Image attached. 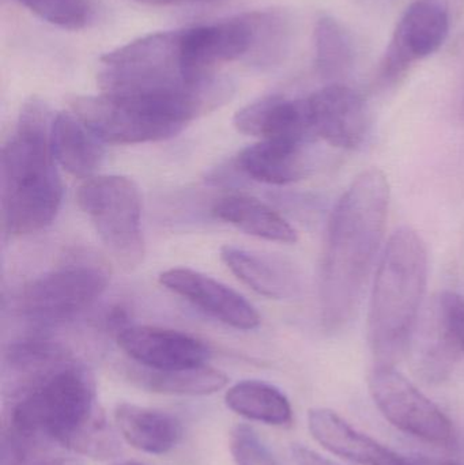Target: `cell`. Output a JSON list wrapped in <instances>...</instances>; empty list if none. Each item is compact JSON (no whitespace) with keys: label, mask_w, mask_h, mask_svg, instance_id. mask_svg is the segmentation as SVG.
Listing matches in <instances>:
<instances>
[{"label":"cell","mask_w":464,"mask_h":465,"mask_svg":"<svg viewBox=\"0 0 464 465\" xmlns=\"http://www.w3.org/2000/svg\"><path fill=\"white\" fill-rule=\"evenodd\" d=\"M389 206V180L372 168L350 183L332 210L321 272V322L329 332L345 330L359 311Z\"/></svg>","instance_id":"cell-1"},{"label":"cell","mask_w":464,"mask_h":465,"mask_svg":"<svg viewBox=\"0 0 464 465\" xmlns=\"http://www.w3.org/2000/svg\"><path fill=\"white\" fill-rule=\"evenodd\" d=\"M54 117L43 100L25 103L2 149V223L8 234L41 231L62 206L63 183L51 147Z\"/></svg>","instance_id":"cell-2"},{"label":"cell","mask_w":464,"mask_h":465,"mask_svg":"<svg viewBox=\"0 0 464 465\" xmlns=\"http://www.w3.org/2000/svg\"><path fill=\"white\" fill-rule=\"evenodd\" d=\"M427 284V246L403 226L387 242L370 295L368 343L376 366L394 368L410 349Z\"/></svg>","instance_id":"cell-3"},{"label":"cell","mask_w":464,"mask_h":465,"mask_svg":"<svg viewBox=\"0 0 464 465\" xmlns=\"http://www.w3.org/2000/svg\"><path fill=\"white\" fill-rule=\"evenodd\" d=\"M16 396L8 430L26 442L45 437L70 448L104 411L97 404L92 371L74 361L49 371Z\"/></svg>","instance_id":"cell-4"},{"label":"cell","mask_w":464,"mask_h":465,"mask_svg":"<svg viewBox=\"0 0 464 465\" xmlns=\"http://www.w3.org/2000/svg\"><path fill=\"white\" fill-rule=\"evenodd\" d=\"M74 114L104 143L138 144L165 141L203 114L188 93L160 95H76Z\"/></svg>","instance_id":"cell-5"},{"label":"cell","mask_w":464,"mask_h":465,"mask_svg":"<svg viewBox=\"0 0 464 465\" xmlns=\"http://www.w3.org/2000/svg\"><path fill=\"white\" fill-rule=\"evenodd\" d=\"M79 207L94 226L106 251L125 270L143 262L142 196L124 176L92 177L78 190Z\"/></svg>","instance_id":"cell-6"},{"label":"cell","mask_w":464,"mask_h":465,"mask_svg":"<svg viewBox=\"0 0 464 465\" xmlns=\"http://www.w3.org/2000/svg\"><path fill=\"white\" fill-rule=\"evenodd\" d=\"M108 283L100 262H68L30 282L19 297V311L44 324L67 322L100 298Z\"/></svg>","instance_id":"cell-7"},{"label":"cell","mask_w":464,"mask_h":465,"mask_svg":"<svg viewBox=\"0 0 464 465\" xmlns=\"http://www.w3.org/2000/svg\"><path fill=\"white\" fill-rule=\"evenodd\" d=\"M463 7L464 0H416L409 5L381 62L384 84H395L411 65L438 52Z\"/></svg>","instance_id":"cell-8"},{"label":"cell","mask_w":464,"mask_h":465,"mask_svg":"<svg viewBox=\"0 0 464 465\" xmlns=\"http://www.w3.org/2000/svg\"><path fill=\"white\" fill-rule=\"evenodd\" d=\"M368 387L384 418L403 433L439 447L455 444L451 420L394 368L376 366L370 373Z\"/></svg>","instance_id":"cell-9"},{"label":"cell","mask_w":464,"mask_h":465,"mask_svg":"<svg viewBox=\"0 0 464 465\" xmlns=\"http://www.w3.org/2000/svg\"><path fill=\"white\" fill-rule=\"evenodd\" d=\"M464 298L443 292L433 300L414 344V368L428 382H441L454 371L463 351Z\"/></svg>","instance_id":"cell-10"},{"label":"cell","mask_w":464,"mask_h":465,"mask_svg":"<svg viewBox=\"0 0 464 465\" xmlns=\"http://www.w3.org/2000/svg\"><path fill=\"white\" fill-rule=\"evenodd\" d=\"M120 349L152 371H177L206 365L210 350L195 336L152 325H128L116 333Z\"/></svg>","instance_id":"cell-11"},{"label":"cell","mask_w":464,"mask_h":465,"mask_svg":"<svg viewBox=\"0 0 464 465\" xmlns=\"http://www.w3.org/2000/svg\"><path fill=\"white\" fill-rule=\"evenodd\" d=\"M160 283L229 327L251 331L261 324L258 312L242 294L212 276L191 268H171L161 273Z\"/></svg>","instance_id":"cell-12"},{"label":"cell","mask_w":464,"mask_h":465,"mask_svg":"<svg viewBox=\"0 0 464 465\" xmlns=\"http://www.w3.org/2000/svg\"><path fill=\"white\" fill-rule=\"evenodd\" d=\"M252 26L248 14L220 22L183 30V70L190 79L212 75L223 62L247 57L252 46Z\"/></svg>","instance_id":"cell-13"},{"label":"cell","mask_w":464,"mask_h":465,"mask_svg":"<svg viewBox=\"0 0 464 465\" xmlns=\"http://www.w3.org/2000/svg\"><path fill=\"white\" fill-rule=\"evenodd\" d=\"M305 100L316 138L340 149H356L362 143L368 131V112L359 93L334 84Z\"/></svg>","instance_id":"cell-14"},{"label":"cell","mask_w":464,"mask_h":465,"mask_svg":"<svg viewBox=\"0 0 464 465\" xmlns=\"http://www.w3.org/2000/svg\"><path fill=\"white\" fill-rule=\"evenodd\" d=\"M234 127L244 135L263 141L305 144L316 139L311 127L307 100H289L282 95H267L240 109Z\"/></svg>","instance_id":"cell-15"},{"label":"cell","mask_w":464,"mask_h":465,"mask_svg":"<svg viewBox=\"0 0 464 465\" xmlns=\"http://www.w3.org/2000/svg\"><path fill=\"white\" fill-rule=\"evenodd\" d=\"M221 259L250 289L271 300H288L299 294L301 279L285 260L225 245Z\"/></svg>","instance_id":"cell-16"},{"label":"cell","mask_w":464,"mask_h":465,"mask_svg":"<svg viewBox=\"0 0 464 465\" xmlns=\"http://www.w3.org/2000/svg\"><path fill=\"white\" fill-rule=\"evenodd\" d=\"M311 436L324 450L351 463L384 465L392 450L379 444L367 434L351 428L337 412L327 409H312L308 412Z\"/></svg>","instance_id":"cell-17"},{"label":"cell","mask_w":464,"mask_h":465,"mask_svg":"<svg viewBox=\"0 0 464 465\" xmlns=\"http://www.w3.org/2000/svg\"><path fill=\"white\" fill-rule=\"evenodd\" d=\"M114 422L125 442L149 455H165L182 439L180 420L161 410L120 403L114 410Z\"/></svg>","instance_id":"cell-18"},{"label":"cell","mask_w":464,"mask_h":465,"mask_svg":"<svg viewBox=\"0 0 464 465\" xmlns=\"http://www.w3.org/2000/svg\"><path fill=\"white\" fill-rule=\"evenodd\" d=\"M103 141L74 112L54 116L51 147L54 160L76 179H92L104 158Z\"/></svg>","instance_id":"cell-19"},{"label":"cell","mask_w":464,"mask_h":465,"mask_svg":"<svg viewBox=\"0 0 464 465\" xmlns=\"http://www.w3.org/2000/svg\"><path fill=\"white\" fill-rule=\"evenodd\" d=\"M302 144L261 141L242 150L237 165L256 182L286 185L300 182L310 172V160Z\"/></svg>","instance_id":"cell-20"},{"label":"cell","mask_w":464,"mask_h":465,"mask_svg":"<svg viewBox=\"0 0 464 465\" xmlns=\"http://www.w3.org/2000/svg\"><path fill=\"white\" fill-rule=\"evenodd\" d=\"M212 214L234 228L274 242L293 243L297 232L282 215L256 198L231 195L215 202Z\"/></svg>","instance_id":"cell-21"},{"label":"cell","mask_w":464,"mask_h":465,"mask_svg":"<svg viewBox=\"0 0 464 465\" xmlns=\"http://www.w3.org/2000/svg\"><path fill=\"white\" fill-rule=\"evenodd\" d=\"M225 403L229 410L253 422L288 426L293 420V409L285 393L259 380H244L229 388Z\"/></svg>","instance_id":"cell-22"},{"label":"cell","mask_w":464,"mask_h":465,"mask_svg":"<svg viewBox=\"0 0 464 465\" xmlns=\"http://www.w3.org/2000/svg\"><path fill=\"white\" fill-rule=\"evenodd\" d=\"M133 379L150 392L172 396H209L220 392L229 382L223 371L207 365L177 371L143 368L135 373Z\"/></svg>","instance_id":"cell-23"},{"label":"cell","mask_w":464,"mask_h":465,"mask_svg":"<svg viewBox=\"0 0 464 465\" xmlns=\"http://www.w3.org/2000/svg\"><path fill=\"white\" fill-rule=\"evenodd\" d=\"M313 37L319 73L330 79L348 75L356 59L353 38L348 30L332 16H321Z\"/></svg>","instance_id":"cell-24"},{"label":"cell","mask_w":464,"mask_h":465,"mask_svg":"<svg viewBox=\"0 0 464 465\" xmlns=\"http://www.w3.org/2000/svg\"><path fill=\"white\" fill-rule=\"evenodd\" d=\"M252 26V46L247 59L258 65H274L285 59L291 40V24L283 11L248 14Z\"/></svg>","instance_id":"cell-25"},{"label":"cell","mask_w":464,"mask_h":465,"mask_svg":"<svg viewBox=\"0 0 464 465\" xmlns=\"http://www.w3.org/2000/svg\"><path fill=\"white\" fill-rule=\"evenodd\" d=\"M35 15L63 29H82L89 21L84 0H18Z\"/></svg>","instance_id":"cell-26"},{"label":"cell","mask_w":464,"mask_h":465,"mask_svg":"<svg viewBox=\"0 0 464 465\" xmlns=\"http://www.w3.org/2000/svg\"><path fill=\"white\" fill-rule=\"evenodd\" d=\"M231 453L236 465H281L255 429L237 425L231 433Z\"/></svg>","instance_id":"cell-27"},{"label":"cell","mask_w":464,"mask_h":465,"mask_svg":"<svg viewBox=\"0 0 464 465\" xmlns=\"http://www.w3.org/2000/svg\"><path fill=\"white\" fill-rule=\"evenodd\" d=\"M291 456H293L296 465H338L334 461L319 455V453L313 452L308 448L300 447V445L293 447Z\"/></svg>","instance_id":"cell-28"},{"label":"cell","mask_w":464,"mask_h":465,"mask_svg":"<svg viewBox=\"0 0 464 465\" xmlns=\"http://www.w3.org/2000/svg\"><path fill=\"white\" fill-rule=\"evenodd\" d=\"M133 2L147 5H190V3L212 2V0H133Z\"/></svg>","instance_id":"cell-29"},{"label":"cell","mask_w":464,"mask_h":465,"mask_svg":"<svg viewBox=\"0 0 464 465\" xmlns=\"http://www.w3.org/2000/svg\"><path fill=\"white\" fill-rule=\"evenodd\" d=\"M37 465H79L76 461L71 459H56V460L44 461V463Z\"/></svg>","instance_id":"cell-30"},{"label":"cell","mask_w":464,"mask_h":465,"mask_svg":"<svg viewBox=\"0 0 464 465\" xmlns=\"http://www.w3.org/2000/svg\"><path fill=\"white\" fill-rule=\"evenodd\" d=\"M119 465H146V464L138 463V461H125V463H122Z\"/></svg>","instance_id":"cell-31"},{"label":"cell","mask_w":464,"mask_h":465,"mask_svg":"<svg viewBox=\"0 0 464 465\" xmlns=\"http://www.w3.org/2000/svg\"><path fill=\"white\" fill-rule=\"evenodd\" d=\"M435 465H462V464L454 463V461H444V463H438Z\"/></svg>","instance_id":"cell-32"},{"label":"cell","mask_w":464,"mask_h":465,"mask_svg":"<svg viewBox=\"0 0 464 465\" xmlns=\"http://www.w3.org/2000/svg\"><path fill=\"white\" fill-rule=\"evenodd\" d=\"M462 116L464 117V98H463V101H462Z\"/></svg>","instance_id":"cell-33"},{"label":"cell","mask_w":464,"mask_h":465,"mask_svg":"<svg viewBox=\"0 0 464 465\" xmlns=\"http://www.w3.org/2000/svg\"><path fill=\"white\" fill-rule=\"evenodd\" d=\"M463 352H464V341H463Z\"/></svg>","instance_id":"cell-34"}]
</instances>
